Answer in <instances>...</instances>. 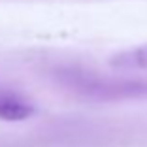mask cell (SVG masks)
Instances as JSON below:
<instances>
[{
    "instance_id": "obj_1",
    "label": "cell",
    "mask_w": 147,
    "mask_h": 147,
    "mask_svg": "<svg viewBox=\"0 0 147 147\" xmlns=\"http://www.w3.org/2000/svg\"><path fill=\"white\" fill-rule=\"evenodd\" d=\"M78 91L94 98H136L147 94V83L125 81V79H100V78H78Z\"/></svg>"
},
{
    "instance_id": "obj_2",
    "label": "cell",
    "mask_w": 147,
    "mask_h": 147,
    "mask_svg": "<svg viewBox=\"0 0 147 147\" xmlns=\"http://www.w3.org/2000/svg\"><path fill=\"white\" fill-rule=\"evenodd\" d=\"M36 108L21 94L0 89V119L4 121H25L32 117Z\"/></svg>"
},
{
    "instance_id": "obj_3",
    "label": "cell",
    "mask_w": 147,
    "mask_h": 147,
    "mask_svg": "<svg viewBox=\"0 0 147 147\" xmlns=\"http://www.w3.org/2000/svg\"><path fill=\"white\" fill-rule=\"evenodd\" d=\"M111 64L121 70H147V43L115 55Z\"/></svg>"
}]
</instances>
